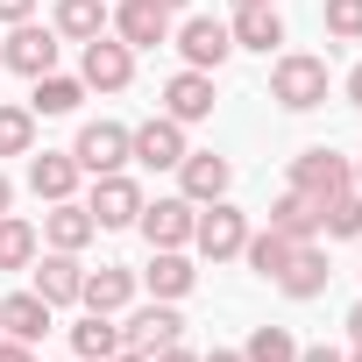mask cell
Returning <instances> with one entry per match:
<instances>
[{
    "instance_id": "6da1fadb",
    "label": "cell",
    "mask_w": 362,
    "mask_h": 362,
    "mask_svg": "<svg viewBox=\"0 0 362 362\" xmlns=\"http://www.w3.org/2000/svg\"><path fill=\"white\" fill-rule=\"evenodd\" d=\"M270 100H277L284 114L327 107V57H313V50H277V64H270Z\"/></svg>"
},
{
    "instance_id": "7a4b0ae2",
    "label": "cell",
    "mask_w": 362,
    "mask_h": 362,
    "mask_svg": "<svg viewBox=\"0 0 362 362\" xmlns=\"http://www.w3.org/2000/svg\"><path fill=\"white\" fill-rule=\"evenodd\" d=\"M192 249H199L206 263H235V256L249 249V214L228 206V199L199 206V221H192Z\"/></svg>"
},
{
    "instance_id": "3957f363",
    "label": "cell",
    "mask_w": 362,
    "mask_h": 362,
    "mask_svg": "<svg viewBox=\"0 0 362 362\" xmlns=\"http://www.w3.org/2000/svg\"><path fill=\"white\" fill-rule=\"evenodd\" d=\"M355 185V163L341 156V149H327V142H313V149H298L291 156V192H305V199H334V192H348Z\"/></svg>"
},
{
    "instance_id": "277c9868",
    "label": "cell",
    "mask_w": 362,
    "mask_h": 362,
    "mask_svg": "<svg viewBox=\"0 0 362 362\" xmlns=\"http://www.w3.org/2000/svg\"><path fill=\"white\" fill-rule=\"evenodd\" d=\"M128 78H135V50H128L121 36L78 43V86H86V93H128Z\"/></svg>"
},
{
    "instance_id": "5b68a950",
    "label": "cell",
    "mask_w": 362,
    "mask_h": 362,
    "mask_svg": "<svg viewBox=\"0 0 362 362\" xmlns=\"http://www.w3.org/2000/svg\"><path fill=\"white\" fill-rule=\"evenodd\" d=\"M192 221H199V206H192L185 192H170V199H142V214H135V228H142L149 249H192Z\"/></svg>"
},
{
    "instance_id": "8992f818",
    "label": "cell",
    "mask_w": 362,
    "mask_h": 362,
    "mask_svg": "<svg viewBox=\"0 0 362 362\" xmlns=\"http://www.w3.org/2000/svg\"><path fill=\"white\" fill-rule=\"evenodd\" d=\"M128 163H142V170H177V163H185V121L149 114L142 128H128Z\"/></svg>"
},
{
    "instance_id": "52a82bcc",
    "label": "cell",
    "mask_w": 362,
    "mask_h": 362,
    "mask_svg": "<svg viewBox=\"0 0 362 362\" xmlns=\"http://www.w3.org/2000/svg\"><path fill=\"white\" fill-rule=\"evenodd\" d=\"M57 57H64V36H57V29H36V22H15V29H8V43H0V64L22 71V78L57 71Z\"/></svg>"
},
{
    "instance_id": "ba28073f",
    "label": "cell",
    "mask_w": 362,
    "mask_h": 362,
    "mask_svg": "<svg viewBox=\"0 0 362 362\" xmlns=\"http://www.w3.org/2000/svg\"><path fill=\"white\" fill-rule=\"evenodd\" d=\"M170 43H177V57H185L192 71H221V64L235 57V36H228V22H214V15L177 22V29H170Z\"/></svg>"
},
{
    "instance_id": "9c48e42d",
    "label": "cell",
    "mask_w": 362,
    "mask_h": 362,
    "mask_svg": "<svg viewBox=\"0 0 362 362\" xmlns=\"http://www.w3.org/2000/svg\"><path fill=\"white\" fill-rule=\"evenodd\" d=\"M170 341H185V320H177L170 298H149V305H135V313L121 320V348H135V355H156V348H170Z\"/></svg>"
},
{
    "instance_id": "30bf717a",
    "label": "cell",
    "mask_w": 362,
    "mask_h": 362,
    "mask_svg": "<svg viewBox=\"0 0 362 362\" xmlns=\"http://www.w3.org/2000/svg\"><path fill=\"white\" fill-rule=\"evenodd\" d=\"M71 156H78V170H86V177L128 170V128H121V121H86V128H78V142H71Z\"/></svg>"
},
{
    "instance_id": "8fae6325",
    "label": "cell",
    "mask_w": 362,
    "mask_h": 362,
    "mask_svg": "<svg viewBox=\"0 0 362 362\" xmlns=\"http://www.w3.org/2000/svg\"><path fill=\"white\" fill-rule=\"evenodd\" d=\"M86 214H93L100 228H135V214H142V185H135L128 170H107V177H93Z\"/></svg>"
},
{
    "instance_id": "7c38bea8",
    "label": "cell",
    "mask_w": 362,
    "mask_h": 362,
    "mask_svg": "<svg viewBox=\"0 0 362 362\" xmlns=\"http://www.w3.org/2000/svg\"><path fill=\"white\" fill-rule=\"evenodd\" d=\"M107 29L128 50H156V43H170V8L163 0H121V8L107 15Z\"/></svg>"
},
{
    "instance_id": "4fadbf2b",
    "label": "cell",
    "mask_w": 362,
    "mask_h": 362,
    "mask_svg": "<svg viewBox=\"0 0 362 362\" xmlns=\"http://www.w3.org/2000/svg\"><path fill=\"white\" fill-rule=\"evenodd\" d=\"M228 185H235V163H228V156H214V149H185V163H177V192H185L192 206L228 199Z\"/></svg>"
},
{
    "instance_id": "5bb4252c",
    "label": "cell",
    "mask_w": 362,
    "mask_h": 362,
    "mask_svg": "<svg viewBox=\"0 0 362 362\" xmlns=\"http://www.w3.org/2000/svg\"><path fill=\"white\" fill-rule=\"evenodd\" d=\"M29 291L36 298H50V305H78V284H86V263L78 256H64V249H36V263H29Z\"/></svg>"
},
{
    "instance_id": "9a60e30c",
    "label": "cell",
    "mask_w": 362,
    "mask_h": 362,
    "mask_svg": "<svg viewBox=\"0 0 362 362\" xmlns=\"http://www.w3.org/2000/svg\"><path fill=\"white\" fill-rule=\"evenodd\" d=\"M78 156L71 149H29V192L43 199V206H57V199H71L78 192Z\"/></svg>"
},
{
    "instance_id": "2e32d148",
    "label": "cell",
    "mask_w": 362,
    "mask_h": 362,
    "mask_svg": "<svg viewBox=\"0 0 362 362\" xmlns=\"http://www.w3.org/2000/svg\"><path fill=\"white\" fill-rule=\"evenodd\" d=\"M327 277H334V270H327V249H320V242H291V256H284V270H277V291L305 305V298L327 291Z\"/></svg>"
},
{
    "instance_id": "e0dca14e",
    "label": "cell",
    "mask_w": 362,
    "mask_h": 362,
    "mask_svg": "<svg viewBox=\"0 0 362 362\" xmlns=\"http://www.w3.org/2000/svg\"><path fill=\"white\" fill-rule=\"evenodd\" d=\"M163 114L185 121V128H192V121H214V71H192V64L170 71V86H163Z\"/></svg>"
},
{
    "instance_id": "ac0fdd59",
    "label": "cell",
    "mask_w": 362,
    "mask_h": 362,
    "mask_svg": "<svg viewBox=\"0 0 362 362\" xmlns=\"http://www.w3.org/2000/svg\"><path fill=\"white\" fill-rule=\"evenodd\" d=\"M36 235H43V249H64V256H78V249L100 235V221L86 214V199H57V206L43 214V228H36Z\"/></svg>"
},
{
    "instance_id": "d6986e66",
    "label": "cell",
    "mask_w": 362,
    "mask_h": 362,
    "mask_svg": "<svg viewBox=\"0 0 362 362\" xmlns=\"http://www.w3.org/2000/svg\"><path fill=\"white\" fill-rule=\"evenodd\" d=\"M50 320H57V305L50 298H36V291H8V298H0V334H8V341H43L50 334Z\"/></svg>"
},
{
    "instance_id": "ffe728a7",
    "label": "cell",
    "mask_w": 362,
    "mask_h": 362,
    "mask_svg": "<svg viewBox=\"0 0 362 362\" xmlns=\"http://www.w3.org/2000/svg\"><path fill=\"white\" fill-rule=\"evenodd\" d=\"M78 305H86V313H128V305H135V270H121V263H100V270H86V284H78Z\"/></svg>"
},
{
    "instance_id": "44dd1931",
    "label": "cell",
    "mask_w": 362,
    "mask_h": 362,
    "mask_svg": "<svg viewBox=\"0 0 362 362\" xmlns=\"http://www.w3.org/2000/svg\"><path fill=\"white\" fill-rule=\"evenodd\" d=\"M135 284H149V298H170V305H177V298L199 284V270H192L185 249H149V270H142Z\"/></svg>"
},
{
    "instance_id": "7402d4cb",
    "label": "cell",
    "mask_w": 362,
    "mask_h": 362,
    "mask_svg": "<svg viewBox=\"0 0 362 362\" xmlns=\"http://www.w3.org/2000/svg\"><path fill=\"white\" fill-rule=\"evenodd\" d=\"M228 36H235V50H256V57H277V43H284V15H277V0H270V8H235Z\"/></svg>"
},
{
    "instance_id": "603a6c76",
    "label": "cell",
    "mask_w": 362,
    "mask_h": 362,
    "mask_svg": "<svg viewBox=\"0 0 362 362\" xmlns=\"http://www.w3.org/2000/svg\"><path fill=\"white\" fill-rule=\"evenodd\" d=\"M107 0H57V15H50V29L64 36V43H93V36H107Z\"/></svg>"
},
{
    "instance_id": "cb8c5ba5",
    "label": "cell",
    "mask_w": 362,
    "mask_h": 362,
    "mask_svg": "<svg viewBox=\"0 0 362 362\" xmlns=\"http://www.w3.org/2000/svg\"><path fill=\"white\" fill-rule=\"evenodd\" d=\"M36 93H29V114L36 121H57V114H78V100H86V86L78 78H64V71H43V78H29Z\"/></svg>"
},
{
    "instance_id": "d4e9b609",
    "label": "cell",
    "mask_w": 362,
    "mask_h": 362,
    "mask_svg": "<svg viewBox=\"0 0 362 362\" xmlns=\"http://www.w3.org/2000/svg\"><path fill=\"white\" fill-rule=\"evenodd\" d=\"M270 235H284V242H320V199L284 192V199L270 206Z\"/></svg>"
},
{
    "instance_id": "484cf974",
    "label": "cell",
    "mask_w": 362,
    "mask_h": 362,
    "mask_svg": "<svg viewBox=\"0 0 362 362\" xmlns=\"http://www.w3.org/2000/svg\"><path fill=\"white\" fill-rule=\"evenodd\" d=\"M71 355H78V362H107V355H121V320H114V313H86V320L71 327Z\"/></svg>"
},
{
    "instance_id": "4316f807",
    "label": "cell",
    "mask_w": 362,
    "mask_h": 362,
    "mask_svg": "<svg viewBox=\"0 0 362 362\" xmlns=\"http://www.w3.org/2000/svg\"><path fill=\"white\" fill-rule=\"evenodd\" d=\"M320 235H327V242H362V192H355V185L320 206Z\"/></svg>"
},
{
    "instance_id": "83f0119b",
    "label": "cell",
    "mask_w": 362,
    "mask_h": 362,
    "mask_svg": "<svg viewBox=\"0 0 362 362\" xmlns=\"http://www.w3.org/2000/svg\"><path fill=\"white\" fill-rule=\"evenodd\" d=\"M43 249V235L22 221V214H0V270H29Z\"/></svg>"
},
{
    "instance_id": "f1b7e54d",
    "label": "cell",
    "mask_w": 362,
    "mask_h": 362,
    "mask_svg": "<svg viewBox=\"0 0 362 362\" xmlns=\"http://www.w3.org/2000/svg\"><path fill=\"white\" fill-rule=\"evenodd\" d=\"M284 256H291V242H284V235H270V228H263V235H249V249H242V263H249L256 277H270V284H277Z\"/></svg>"
},
{
    "instance_id": "f546056e",
    "label": "cell",
    "mask_w": 362,
    "mask_h": 362,
    "mask_svg": "<svg viewBox=\"0 0 362 362\" xmlns=\"http://www.w3.org/2000/svg\"><path fill=\"white\" fill-rule=\"evenodd\" d=\"M242 362H298L291 327H256V334H249V348H242Z\"/></svg>"
},
{
    "instance_id": "4dcf8cb0",
    "label": "cell",
    "mask_w": 362,
    "mask_h": 362,
    "mask_svg": "<svg viewBox=\"0 0 362 362\" xmlns=\"http://www.w3.org/2000/svg\"><path fill=\"white\" fill-rule=\"evenodd\" d=\"M36 149V114L29 107H0V156H29Z\"/></svg>"
},
{
    "instance_id": "1f68e13d",
    "label": "cell",
    "mask_w": 362,
    "mask_h": 362,
    "mask_svg": "<svg viewBox=\"0 0 362 362\" xmlns=\"http://www.w3.org/2000/svg\"><path fill=\"white\" fill-rule=\"evenodd\" d=\"M320 22H327V36H334V43H362V0H327Z\"/></svg>"
},
{
    "instance_id": "d6a6232c",
    "label": "cell",
    "mask_w": 362,
    "mask_h": 362,
    "mask_svg": "<svg viewBox=\"0 0 362 362\" xmlns=\"http://www.w3.org/2000/svg\"><path fill=\"white\" fill-rule=\"evenodd\" d=\"M36 15V0H0V29H15V22H29Z\"/></svg>"
},
{
    "instance_id": "836d02e7",
    "label": "cell",
    "mask_w": 362,
    "mask_h": 362,
    "mask_svg": "<svg viewBox=\"0 0 362 362\" xmlns=\"http://www.w3.org/2000/svg\"><path fill=\"white\" fill-rule=\"evenodd\" d=\"M0 362H36V348H29V341H8V334H0Z\"/></svg>"
},
{
    "instance_id": "e575fe53",
    "label": "cell",
    "mask_w": 362,
    "mask_h": 362,
    "mask_svg": "<svg viewBox=\"0 0 362 362\" xmlns=\"http://www.w3.org/2000/svg\"><path fill=\"white\" fill-rule=\"evenodd\" d=\"M149 362H199V355H192V348H185V341H170V348H156V355H149Z\"/></svg>"
},
{
    "instance_id": "d590c367",
    "label": "cell",
    "mask_w": 362,
    "mask_h": 362,
    "mask_svg": "<svg viewBox=\"0 0 362 362\" xmlns=\"http://www.w3.org/2000/svg\"><path fill=\"white\" fill-rule=\"evenodd\" d=\"M298 362H341V348H327V341H320V348H298Z\"/></svg>"
},
{
    "instance_id": "8d00e7d4",
    "label": "cell",
    "mask_w": 362,
    "mask_h": 362,
    "mask_svg": "<svg viewBox=\"0 0 362 362\" xmlns=\"http://www.w3.org/2000/svg\"><path fill=\"white\" fill-rule=\"evenodd\" d=\"M348 107H362V64L348 71Z\"/></svg>"
},
{
    "instance_id": "74e56055",
    "label": "cell",
    "mask_w": 362,
    "mask_h": 362,
    "mask_svg": "<svg viewBox=\"0 0 362 362\" xmlns=\"http://www.w3.org/2000/svg\"><path fill=\"white\" fill-rule=\"evenodd\" d=\"M199 362H242V348H214V355H199Z\"/></svg>"
},
{
    "instance_id": "f35d334b",
    "label": "cell",
    "mask_w": 362,
    "mask_h": 362,
    "mask_svg": "<svg viewBox=\"0 0 362 362\" xmlns=\"http://www.w3.org/2000/svg\"><path fill=\"white\" fill-rule=\"evenodd\" d=\"M348 334H355V341H362V298H355V305H348Z\"/></svg>"
},
{
    "instance_id": "ab89813d",
    "label": "cell",
    "mask_w": 362,
    "mask_h": 362,
    "mask_svg": "<svg viewBox=\"0 0 362 362\" xmlns=\"http://www.w3.org/2000/svg\"><path fill=\"white\" fill-rule=\"evenodd\" d=\"M0 214H15V185H8V177H0Z\"/></svg>"
},
{
    "instance_id": "60d3db41",
    "label": "cell",
    "mask_w": 362,
    "mask_h": 362,
    "mask_svg": "<svg viewBox=\"0 0 362 362\" xmlns=\"http://www.w3.org/2000/svg\"><path fill=\"white\" fill-rule=\"evenodd\" d=\"M348 163H355V192H362V156H348Z\"/></svg>"
},
{
    "instance_id": "b9f144b4",
    "label": "cell",
    "mask_w": 362,
    "mask_h": 362,
    "mask_svg": "<svg viewBox=\"0 0 362 362\" xmlns=\"http://www.w3.org/2000/svg\"><path fill=\"white\" fill-rule=\"evenodd\" d=\"M235 8H270V0H235Z\"/></svg>"
},
{
    "instance_id": "7bdbcfd3",
    "label": "cell",
    "mask_w": 362,
    "mask_h": 362,
    "mask_svg": "<svg viewBox=\"0 0 362 362\" xmlns=\"http://www.w3.org/2000/svg\"><path fill=\"white\" fill-rule=\"evenodd\" d=\"M341 362H362V341H355V355H341Z\"/></svg>"
},
{
    "instance_id": "ee69618b",
    "label": "cell",
    "mask_w": 362,
    "mask_h": 362,
    "mask_svg": "<svg viewBox=\"0 0 362 362\" xmlns=\"http://www.w3.org/2000/svg\"><path fill=\"white\" fill-rule=\"evenodd\" d=\"M163 8H170V15H177V8H185V0H163Z\"/></svg>"
},
{
    "instance_id": "f6af8a7d",
    "label": "cell",
    "mask_w": 362,
    "mask_h": 362,
    "mask_svg": "<svg viewBox=\"0 0 362 362\" xmlns=\"http://www.w3.org/2000/svg\"><path fill=\"white\" fill-rule=\"evenodd\" d=\"M0 71H8V64H0Z\"/></svg>"
}]
</instances>
